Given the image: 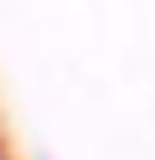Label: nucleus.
<instances>
[{"instance_id":"nucleus-1","label":"nucleus","mask_w":155,"mask_h":160,"mask_svg":"<svg viewBox=\"0 0 155 160\" xmlns=\"http://www.w3.org/2000/svg\"><path fill=\"white\" fill-rule=\"evenodd\" d=\"M39 160H50V155H39Z\"/></svg>"}]
</instances>
